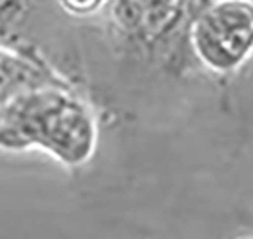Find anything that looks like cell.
I'll return each mask as SVG.
<instances>
[{"label": "cell", "instance_id": "cell-1", "mask_svg": "<svg viewBox=\"0 0 253 239\" xmlns=\"http://www.w3.org/2000/svg\"><path fill=\"white\" fill-rule=\"evenodd\" d=\"M239 239H253V238H239Z\"/></svg>", "mask_w": 253, "mask_h": 239}]
</instances>
